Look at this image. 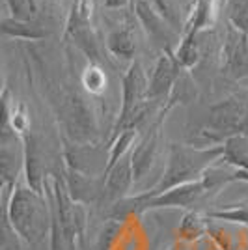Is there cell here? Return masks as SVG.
<instances>
[{
  "label": "cell",
  "mask_w": 248,
  "mask_h": 250,
  "mask_svg": "<svg viewBox=\"0 0 248 250\" xmlns=\"http://www.w3.org/2000/svg\"><path fill=\"white\" fill-rule=\"evenodd\" d=\"M4 224L21 237L28 247H38L51 233V206L47 194H41L24 181H19L10 196H2Z\"/></svg>",
  "instance_id": "1"
},
{
  "label": "cell",
  "mask_w": 248,
  "mask_h": 250,
  "mask_svg": "<svg viewBox=\"0 0 248 250\" xmlns=\"http://www.w3.org/2000/svg\"><path fill=\"white\" fill-rule=\"evenodd\" d=\"M222 157H224V144L211 147H194L174 142V144H170V149H168L165 172L161 174L159 181L149 192L157 196V194H163L177 185L202 179V176L213 165H217Z\"/></svg>",
  "instance_id": "2"
},
{
  "label": "cell",
  "mask_w": 248,
  "mask_h": 250,
  "mask_svg": "<svg viewBox=\"0 0 248 250\" xmlns=\"http://www.w3.org/2000/svg\"><path fill=\"white\" fill-rule=\"evenodd\" d=\"M211 194V190L207 187L206 179H196V181H190V183H183V185H177V187L166 190L163 194H157L153 196L149 190L140 192V200H142V213L145 211H151V209H190L196 206L202 198H206Z\"/></svg>",
  "instance_id": "3"
},
{
  "label": "cell",
  "mask_w": 248,
  "mask_h": 250,
  "mask_svg": "<svg viewBox=\"0 0 248 250\" xmlns=\"http://www.w3.org/2000/svg\"><path fill=\"white\" fill-rule=\"evenodd\" d=\"M183 73L185 69L177 63L174 51H163V54L157 58L155 65L149 71L147 101L165 106Z\"/></svg>",
  "instance_id": "4"
},
{
  "label": "cell",
  "mask_w": 248,
  "mask_h": 250,
  "mask_svg": "<svg viewBox=\"0 0 248 250\" xmlns=\"http://www.w3.org/2000/svg\"><path fill=\"white\" fill-rule=\"evenodd\" d=\"M133 13L151 42L161 45L163 51H176L181 42V34L149 4V0H136L133 4Z\"/></svg>",
  "instance_id": "5"
},
{
  "label": "cell",
  "mask_w": 248,
  "mask_h": 250,
  "mask_svg": "<svg viewBox=\"0 0 248 250\" xmlns=\"http://www.w3.org/2000/svg\"><path fill=\"white\" fill-rule=\"evenodd\" d=\"M222 75L229 81L248 79V34L226 22L222 40Z\"/></svg>",
  "instance_id": "6"
},
{
  "label": "cell",
  "mask_w": 248,
  "mask_h": 250,
  "mask_svg": "<svg viewBox=\"0 0 248 250\" xmlns=\"http://www.w3.org/2000/svg\"><path fill=\"white\" fill-rule=\"evenodd\" d=\"M133 153V151H131ZM131 153L125 155L114 168H110L106 174H103L104 185L101 194V204L110 209L120 200L131 196L129 190L135 185V170H133V159Z\"/></svg>",
  "instance_id": "7"
},
{
  "label": "cell",
  "mask_w": 248,
  "mask_h": 250,
  "mask_svg": "<svg viewBox=\"0 0 248 250\" xmlns=\"http://www.w3.org/2000/svg\"><path fill=\"white\" fill-rule=\"evenodd\" d=\"M2 34L13 38V40H22V42H40L51 36V26H47V22L41 21L40 17L30 19V21H22L15 19L11 15L2 17Z\"/></svg>",
  "instance_id": "8"
},
{
  "label": "cell",
  "mask_w": 248,
  "mask_h": 250,
  "mask_svg": "<svg viewBox=\"0 0 248 250\" xmlns=\"http://www.w3.org/2000/svg\"><path fill=\"white\" fill-rule=\"evenodd\" d=\"M133 24L129 21H124L116 28L108 32L106 36V51L112 54L114 58L120 60H133L136 54V36L135 30L131 28Z\"/></svg>",
  "instance_id": "9"
},
{
  "label": "cell",
  "mask_w": 248,
  "mask_h": 250,
  "mask_svg": "<svg viewBox=\"0 0 248 250\" xmlns=\"http://www.w3.org/2000/svg\"><path fill=\"white\" fill-rule=\"evenodd\" d=\"M207 220H209L207 215H202L198 211H186L177 226V239L185 241L188 245H194L207 233V229H209Z\"/></svg>",
  "instance_id": "10"
},
{
  "label": "cell",
  "mask_w": 248,
  "mask_h": 250,
  "mask_svg": "<svg viewBox=\"0 0 248 250\" xmlns=\"http://www.w3.org/2000/svg\"><path fill=\"white\" fill-rule=\"evenodd\" d=\"M140 135L138 129H125L124 133L116 136L108 142V155H106V165H104L103 174H106L110 168H114L125 155H129L135 149V142Z\"/></svg>",
  "instance_id": "11"
},
{
  "label": "cell",
  "mask_w": 248,
  "mask_h": 250,
  "mask_svg": "<svg viewBox=\"0 0 248 250\" xmlns=\"http://www.w3.org/2000/svg\"><path fill=\"white\" fill-rule=\"evenodd\" d=\"M196 40H198L196 32H185L181 36V42L176 47V51H174L177 63L185 71H190L198 63V60H200V47H198Z\"/></svg>",
  "instance_id": "12"
},
{
  "label": "cell",
  "mask_w": 248,
  "mask_h": 250,
  "mask_svg": "<svg viewBox=\"0 0 248 250\" xmlns=\"http://www.w3.org/2000/svg\"><path fill=\"white\" fill-rule=\"evenodd\" d=\"M227 165L248 172V136H233L224 142V157Z\"/></svg>",
  "instance_id": "13"
},
{
  "label": "cell",
  "mask_w": 248,
  "mask_h": 250,
  "mask_svg": "<svg viewBox=\"0 0 248 250\" xmlns=\"http://www.w3.org/2000/svg\"><path fill=\"white\" fill-rule=\"evenodd\" d=\"M81 84H83V88L90 95H95V97L103 95L106 86H108V79H106V73H104V69L101 67V63H95V62L86 63L84 71L81 73Z\"/></svg>",
  "instance_id": "14"
},
{
  "label": "cell",
  "mask_w": 248,
  "mask_h": 250,
  "mask_svg": "<svg viewBox=\"0 0 248 250\" xmlns=\"http://www.w3.org/2000/svg\"><path fill=\"white\" fill-rule=\"evenodd\" d=\"M122 226H124V222H120V220H106L99 231V235H97V239H95L93 250H112L114 245L120 239V235H122Z\"/></svg>",
  "instance_id": "15"
},
{
  "label": "cell",
  "mask_w": 248,
  "mask_h": 250,
  "mask_svg": "<svg viewBox=\"0 0 248 250\" xmlns=\"http://www.w3.org/2000/svg\"><path fill=\"white\" fill-rule=\"evenodd\" d=\"M226 17L237 30L248 34V0H226Z\"/></svg>",
  "instance_id": "16"
},
{
  "label": "cell",
  "mask_w": 248,
  "mask_h": 250,
  "mask_svg": "<svg viewBox=\"0 0 248 250\" xmlns=\"http://www.w3.org/2000/svg\"><path fill=\"white\" fill-rule=\"evenodd\" d=\"M49 200V206H51V233H49V250H71L69 247V241L65 237L62 229V224H60V219H58V213H56V208Z\"/></svg>",
  "instance_id": "17"
},
{
  "label": "cell",
  "mask_w": 248,
  "mask_h": 250,
  "mask_svg": "<svg viewBox=\"0 0 248 250\" xmlns=\"http://www.w3.org/2000/svg\"><path fill=\"white\" fill-rule=\"evenodd\" d=\"M149 4H151V6L165 17L166 21L170 22V24L183 36V32H185V22H183L181 13H179L177 6L172 2V0H149Z\"/></svg>",
  "instance_id": "18"
},
{
  "label": "cell",
  "mask_w": 248,
  "mask_h": 250,
  "mask_svg": "<svg viewBox=\"0 0 248 250\" xmlns=\"http://www.w3.org/2000/svg\"><path fill=\"white\" fill-rule=\"evenodd\" d=\"M209 219L227 220V222H239V224H248V206H233L227 209H211L207 211Z\"/></svg>",
  "instance_id": "19"
},
{
  "label": "cell",
  "mask_w": 248,
  "mask_h": 250,
  "mask_svg": "<svg viewBox=\"0 0 248 250\" xmlns=\"http://www.w3.org/2000/svg\"><path fill=\"white\" fill-rule=\"evenodd\" d=\"M103 6L106 10H124L127 6L133 8V0H103Z\"/></svg>",
  "instance_id": "20"
},
{
  "label": "cell",
  "mask_w": 248,
  "mask_h": 250,
  "mask_svg": "<svg viewBox=\"0 0 248 250\" xmlns=\"http://www.w3.org/2000/svg\"><path fill=\"white\" fill-rule=\"evenodd\" d=\"M188 249H190V245L185 243V241H179V239H177L174 245H170V247H168V250H188Z\"/></svg>",
  "instance_id": "21"
},
{
  "label": "cell",
  "mask_w": 248,
  "mask_h": 250,
  "mask_svg": "<svg viewBox=\"0 0 248 250\" xmlns=\"http://www.w3.org/2000/svg\"><path fill=\"white\" fill-rule=\"evenodd\" d=\"M28 4H30V8H32V11H34V13H36V15H38V0H28Z\"/></svg>",
  "instance_id": "22"
},
{
  "label": "cell",
  "mask_w": 248,
  "mask_h": 250,
  "mask_svg": "<svg viewBox=\"0 0 248 250\" xmlns=\"http://www.w3.org/2000/svg\"><path fill=\"white\" fill-rule=\"evenodd\" d=\"M135 2H136V0H133V4H135Z\"/></svg>",
  "instance_id": "23"
}]
</instances>
